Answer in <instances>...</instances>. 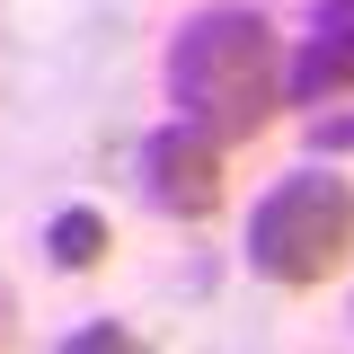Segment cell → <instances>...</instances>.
<instances>
[{
	"instance_id": "obj_1",
	"label": "cell",
	"mask_w": 354,
	"mask_h": 354,
	"mask_svg": "<svg viewBox=\"0 0 354 354\" xmlns=\"http://www.w3.org/2000/svg\"><path fill=\"white\" fill-rule=\"evenodd\" d=\"M169 106L213 142H248L274 124L283 106V53H274V18L248 0H213L169 36Z\"/></svg>"
},
{
	"instance_id": "obj_2",
	"label": "cell",
	"mask_w": 354,
	"mask_h": 354,
	"mask_svg": "<svg viewBox=\"0 0 354 354\" xmlns=\"http://www.w3.org/2000/svg\"><path fill=\"white\" fill-rule=\"evenodd\" d=\"M354 248V186L337 169H292L274 177L257 195V213H248V266H257L266 283H283V292H310V283H328Z\"/></svg>"
},
{
	"instance_id": "obj_3",
	"label": "cell",
	"mask_w": 354,
	"mask_h": 354,
	"mask_svg": "<svg viewBox=\"0 0 354 354\" xmlns=\"http://www.w3.org/2000/svg\"><path fill=\"white\" fill-rule=\"evenodd\" d=\"M133 177H142V204L169 221H213L221 213V142L204 124H160L142 133V151H133Z\"/></svg>"
},
{
	"instance_id": "obj_4",
	"label": "cell",
	"mask_w": 354,
	"mask_h": 354,
	"mask_svg": "<svg viewBox=\"0 0 354 354\" xmlns=\"http://www.w3.org/2000/svg\"><path fill=\"white\" fill-rule=\"evenodd\" d=\"M354 88V0H319L301 53L283 62V97L292 106H337Z\"/></svg>"
},
{
	"instance_id": "obj_5",
	"label": "cell",
	"mask_w": 354,
	"mask_h": 354,
	"mask_svg": "<svg viewBox=\"0 0 354 354\" xmlns=\"http://www.w3.org/2000/svg\"><path fill=\"white\" fill-rule=\"evenodd\" d=\"M106 248H115V230H106V213H97V204H62V213L44 221V257L62 266V274L106 266Z\"/></svg>"
},
{
	"instance_id": "obj_6",
	"label": "cell",
	"mask_w": 354,
	"mask_h": 354,
	"mask_svg": "<svg viewBox=\"0 0 354 354\" xmlns=\"http://www.w3.org/2000/svg\"><path fill=\"white\" fill-rule=\"evenodd\" d=\"M62 354H142V337H133V328H115V319H97V328H71V337H62Z\"/></svg>"
},
{
	"instance_id": "obj_7",
	"label": "cell",
	"mask_w": 354,
	"mask_h": 354,
	"mask_svg": "<svg viewBox=\"0 0 354 354\" xmlns=\"http://www.w3.org/2000/svg\"><path fill=\"white\" fill-rule=\"evenodd\" d=\"M310 151H354V106L319 115V124H310Z\"/></svg>"
},
{
	"instance_id": "obj_8",
	"label": "cell",
	"mask_w": 354,
	"mask_h": 354,
	"mask_svg": "<svg viewBox=\"0 0 354 354\" xmlns=\"http://www.w3.org/2000/svg\"><path fill=\"white\" fill-rule=\"evenodd\" d=\"M9 337H18V292L0 283V346H9Z\"/></svg>"
},
{
	"instance_id": "obj_9",
	"label": "cell",
	"mask_w": 354,
	"mask_h": 354,
	"mask_svg": "<svg viewBox=\"0 0 354 354\" xmlns=\"http://www.w3.org/2000/svg\"><path fill=\"white\" fill-rule=\"evenodd\" d=\"M346 328H354V301H346Z\"/></svg>"
}]
</instances>
